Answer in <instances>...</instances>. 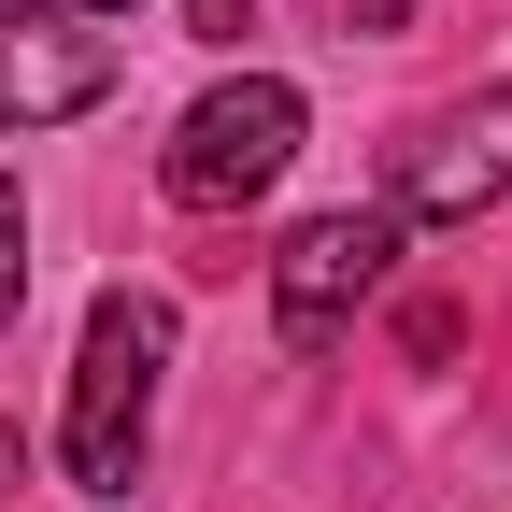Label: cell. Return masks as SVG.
I'll return each instance as SVG.
<instances>
[{"label":"cell","instance_id":"8","mask_svg":"<svg viewBox=\"0 0 512 512\" xmlns=\"http://www.w3.org/2000/svg\"><path fill=\"white\" fill-rule=\"evenodd\" d=\"M356 29H413V0H356Z\"/></svg>","mask_w":512,"mask_h":512},{"label":"cell","instance_id":"1","mask_svg":"<svg viewBox=\"0 0 512 512\" xmlns=\"http://www.w3.org/2000/svg\"><path fill=\"white\" fill-rule=\"evenodd\" d=\"M157 370H171V299H100L86 313V356H72V484L86 498H128L143 484V413H157Z\"/></svg>","mask_w":512,"mask_h":512},{"label":"cell","instance_id":"6","mask_svg":"<svg viewBox=\"0 0 512 512\" xmlns=\"http://www.w3.org/2000/svg\"><path fill=\"white\" fill-rule=\"evenodd\" d=\"M15 299H29V214H15V185H0V328H15Z\"/></svg>","mask_w":512,"mask_h":512},{"label":"cell","instance_id":"7","mask_svg":"<svg viewBox=\"0 0 512 512\" xmlns=\"http://www.w3.org/2000/svg\"><path fill=\"white\" fill-rule=\"evenodd\" d=\"M185 29H200V43H242V0H185Z\"/></svg>","mask_w":512,"mask_h":512},{"label":"cell","instance_id":"4","mask_svg":"<svg viewBox=\"0 0 512 512\" xmlns=\"http://www.w3.org/2000/svg\"><path fill=\"white\" fill-rule=\"evenodd\" d=\"M114 100V43L72 15V0H0V143L57 114H100Z\"/></svg>","mask_w":512,"mask_h":512},{"label":"cell","instance_id":"10","mask_svg":"<svg viewBox=\"0 0 512 512\" xmlns=\"http://www.w3.org/2000/svg\"><path fill=\"white\" fill-rule=\"evenodd\" d=\"M0 484H15V441H0Z\"/></svg>","mask_w":512,"mask_h":512},{"label":"cell","instance_id":"2","mask_svg":"<svg viewBox=\"0 0 512 512\" xmlns=\"http://www.w3.org/2000/svg\"><path fill=\"white\" fill-rule=\"evenodd\" d=\"M285 157H299V86H285V72H242V86H214L200 114L171 128L157 185H171L185 214H242V200L285 185Z\"/></svg>","mask_w":512,"mask_h":512},{"label":"cell","instance_id":"5","mask_svg":"<svg viewBox=\"0 0 512 512\" xmlns=\"http://www.w3.org/2000/svg\"><path fill=\"white\" fill-rule=\"evenodd\" d=\"M484 200H512V86H484V100H456L427 128V143L399 157V228H470Z\"/></svg>","mask_w":512,"mask_h":512},{"label":"cell","instance_id":"9","mask_svg":"<svg viewBox=\"0 0 512 512\" xmlns=\"http://www.w3.org/2000/svg\"><path fill=\"white\" fill-rule=\"evenodd\" d=\"M72 15H128V0H72Z\"/></svg>","mask_w":512,"mask_h":512},{"label":"cell","instance_id":"3","mask_svg":"<svg viewBox=\"0 0 512 512\" xmlns=\"http://www.w3.org/2000/svg\"><path fill=\"white\" fill-rule=\"evenodd\" d=\"M399 242H413V228L384 214V200H370V214H313V228L271 256V328H285V356H328V342L356 328V299L384 285Z\"/></svg>","mask_w":512,"mask_h":512}]
</instances>
